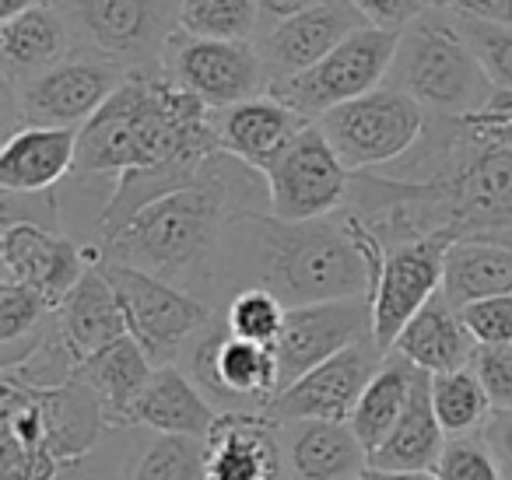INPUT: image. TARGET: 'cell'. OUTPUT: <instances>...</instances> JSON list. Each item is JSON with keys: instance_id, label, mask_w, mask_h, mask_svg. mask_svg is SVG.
<instances>
[{"instance_id": "83f0119b", "label": "cell", "mask_w": 512, "mask_h": 480, "mask_svg": "<svg viewBox=\"0 0 512 480\" xmlns=\"http://www.w3.org/2000/svg\"><path fill=\"white\" fill-rule=\"evenodd\" d=\"M428 372H421L418 365H411L407 358H400L397 351L386 354V361L379 365V372L372 375V382L365 386L362 400H358L355 414H351V428L362 438V445L369 449V456L386 442V435L393 431V424L400 421L407 400H411L418 379Z\"/></svg>"}, {"instance_id": "1f68e13d", "label": "cell", "mask_w": 512, "mask_h": 480, "mask_svg": "<svg viewBox=\"0 0 512 480\" xmlns=\"http://www.w3.org/2000/svg\"><path fill=\"white\" fill-rule=\"evenodd\" d=\"M285 312V302L267 288H242L239 295L228 298L221 316H225V326L232 337L274 347L281 330H285Z\"/></svg>"}, {"instance_id": "44dd1931", "label": "cell", "mask_w": 512, "mask_h": 480, "mask_svg": "<svg viewBox=\"0 0 512 480\" xmlns=\"http://www.w3.org/2000/svg\"><path fill=\"white\" fill-rule=\"evenodd\" d=\"M74 57V39L57 4L0 22V85H22Z\"/></svg>"}, {"instance_id": "cb8c5ba5", "label": "cell", "mask_w": 512, "mask_h": 480, "mask_svg": "<svg viewBox=\"0 0 512 480\" xmlns=\"http://www.w3.org/2000/svg\"><path fill=\"white\" fill-rule=\"evenodd\" d=\"M60 330H64L71 351L81 361L92 358L95 351L116 344V340L130 337L127 316H123V305L116 298L113 281L106 277L102 267H92L78 281V288L64 298V305L57 309Z\"/></svg>"}, {"instance_id": "5bb4252c", "label": "cell", "mask_w": 512, "mask_h": 480, "mask_svg": "<svg viewBox=\"0 0 512 480\" xmlns=\"http://www.w3.org/2000/svg\"><path fill=\"white\" fill-rule=\"evenodd\" d=\"M386 361V351L376 344V337L362 340V344L348 347V351L334 354L323 365L309 368L302 379L285 386L271 403L267 414L274 421H351L358 400H362L365 386L379 365Z\"/></svg>"}, {"instance_id": "836d02e7", "label": "cell", "mask_w": 512, "mask_h": 480, "mask_svg": "<svg viewBox=\"0 0 512 480\" xmlns=\"http://www.w3.org/2000/svg\"><path fill=\"white\" fill-rule=\"evenodd\" d=\"M435 477L439 480H505L502 466H498L491 445L484 442V435H460L449 438L446 449L435 466Z\"/></svg>"}, {"instance_id": "ab89813d", "label": "cell", "mask_w": 512, "mask_h": 480, "mask_svg": "<svg viewBox=\"0 0 512 480\" xmlns=\"http://www.w3.org/2000/svg\"><path fill=\"white\" fill-rule=\"evenodd\" d=\"M432 8L449 11L453 18H467V22L512 29V0H432Z\"/></svg>"}, {"instance_id": "277c9868", "label": "cell", "mask_w": 512, "mask_h": 480, "mask_svg": "<svg viewBox=\"0 0 512 480\" xmlns=\"http://www.w3.org/2000/svg\"><path fill=\"white\" fill-rule=\"evenodd\" d=\"M386 85L411 95L432 116H474L498 95L460 22L442 8H428L400 32Z\"/></svg>"}, {"instance_id": "7402d4cb", "label": "cell", "mask_w": 512, "mask_h": 480, "mask_svg": "<svg viewBox=\"0 0 512 480\" xmlns=\"http://www.w3.org/2000/svg\"><path fill=\"white\" fill-rule=\"evenodd\" d=\"M221 410L197 389V382L179 365H162L151 372L148 386L141 389L130 428H148L158 435H190L207 438Z\"/></svg>"}, {"instance_id": "52a82bcc", "label": "cell", "mask_w": 512, "mask_h": 480, "mask_svg": "<svg viewBox=\"0 0 512 480\" xmlns=\"http://www.w3.org/2000/svg\"><path fill=\"white\" fill-rule=\"evenodd\" d=\"M425 106L404 95L400 88L379 85L376 92L355 102L330 109L316 127L334 144L337 158L348 172H376L400 162L425 134Z\"/></svg>"}, {"instance_id": "d4e9b609", "label": "cell", "mask_w": 512, "mask_h": 480, "mask_svg": "<svg viewBox=\"0 0 512 480\" xmlns=\"http://www.w3.org/2000/svg\"><path fill=\"white\" fill-rule=\"evenodd\" d=\"M151 372H155V365L144 354V347L134 337H123L81 361L74 379L85 382L99 396L109 428L123 431L130 428V410H134L141 389L148 386Z\"/></svg>"}, {"instance_id": "74e56055", "label": "cell", "mask_w": 512, "mask_h": 480, "mask_svg": "<svg viewBox=\"0 0 512 480\" xmlns=\"http://www.w3.org/2000/svg\"><path fill=\"white\" fill-rule=\"evenodd\" d=\"M64 463L53 452L0 438V480H57Z\"/></svg>"}, {"instance_id": "60d3db41", "label": "cell", "mask_w": 512, "mask_h": 480, "mask_svg": "<svg viewBox=\"0 0 512 480\" xmlns=\"http://www.w3.org/2000/svg\"><path fill=\"white\" fill-rule=\"evenodd\" d=\"M467 120L474 130H481V134L495 137V141H502L512 148V92H498L488 109L467 116Z\"/></svg>"}, {"instance_id": "603a6c76", "label": "cell", "mask_w": 512, "mask_h": 480, "mask_svg": "<svg viewBox=\"0 0 512 480\" xmlns=\"http://www.w3.org/2000/svg\"><path fill=\"white\" fill-rule=\"evenodd\" d=\"M393 351L411 361V365H418L421 372L442 375V372H453V368L470 365V358H474V351H477V340L470 337L460 309L439 291V295L404 326V333L397 337Z\"/></svg>"}, {"instance_id": "f35d334b", "label": "cell", "mask_w": 512, "mask_h": 480, "mask_svg": "<svg viewBox=\"0 0 512 480\" xmlns=\"http://www.w3.org/2000/svg\"><path fill=\"white\" fill-rule=\"evenodd\" d=\"M351 4L365 18V25L383 32H404L432 8V0H351Z\"/></svg>"}, {"instance_id": "7c38bea8", "label": "cell", "mask_w": 512, "mask_h": 480, "mask_svg": "<svg viewBox=\"0 0 512 480\" xmlns=\"http://www.w3.org/2000/svg\"><path fill=\"white\" fill-rule=\"evenodd\" d=\"M267 190H271L274 218H285V221L330 218V214H337L348 204L351 172L337 158L327 134L316 123H309L299 134V141L267 172Z\"/></svg>"}, {"instance_id": "e0dca14e", "label": "cell", "mask_w": 512, "mask_h": 480, "mask_svg": "<svg viewBox=\"0 0 512 480\" xmlns=\"http://www.w3.org/2000/svg\"><path fill=\"white\" fill-rule=\"evenodd\" d=\"M207 442V480H288L281 421L267 410L218 414Z\"/></svg>"}, {"instance_id": "bcb514c9", "label": "cell", "mask_w": 512, "mask_h": 480, "mask_svg": "<svg viewBox=\"0 0 512 480\" xmlns=\"http://www.w3.org/2000/svg\"><path fill=\"white\" fill-rule=\"evenodd\" d=\"M50 4H57V0H50Z\"/></svg>"}, {"instance_id": "b9f144b4", "label": "cell", "mask_w": 512, "mask_h": 480, "mask_svg": "<svg viewBox=\"0 0 512 480\" xmlns=\"http://www.w3.org/2000/svg\"><path fill=\"white\" fill-rule=\"evenodd\" d=\"M481 435L491 445V452H495L498 466H502V477L512 480V410H495Z\"/></svg>"}, {"instance_id": "8992f818", "label": "cell", "mask_w": 512, "mask_h": 480, "mask_svg": "<svg viewBox=\"0 0 512 480\" xmlns=\"http://www.w3.org/2000/svg\"><path fill=\"white\" fill-rule=\"evenodd\" d=\"M127 81V71L109 60L71 57L22 85H0L4 130L8 137L22 127L81 130Z\"/></svg>"}, {"instance_id": "2e32d148", "label": "cell", "mask_w": 512, "mask_h": 480, "mask_svg": "<svg viewBox=\"0 0 512 480\" xmlns=\"http://www.w3.org/2000/svg\"><path fill=\"white\" fill-rule=\"evenodd\" d=\"M358 29H365V18L358 15L351 0H327V4H316V8L267 29L256 39V50L264 57L267 78L274 85V81L295 78V74L320 64Z\"/></svg>"}, {"instance_id": "ee69618b", "label": "cell", "mask_w": 512, "mask_h": 480, "mask_svg": "<svg viewBox=\"0 0 512 480\" xmlns=\"http://www.w3.org/2000/svg\"><path fill=\"white\" fill-rule=\"evenodd\" d=\"M362 480H439V477H435V470H376V466H369L362 473Z\"/></svg>"}, {"instance_id": "4fadbf2b", "label": "cell", "mask_w": 512, "mask_h": 480, "mask_svg": "<svg viewBox=\"0 0 512 480\" xmlns=\"http://www.w3.org/2000/svg\"><path fill=\"white\" fill-rule=\"evenodd\" d=\"M372 323H376L372 295L330 298V302L288 309L285 330H281L278 344H274V354H278L281 365V389L292 386L309 368L323 365L334 354L369 340Z\"/></svg>"}, {"instance_id": "ffe728a7", "label": "cell", "mask_w": 512, "mask_h": 480, "mask_svg": "<svg viewBox=\"0 0 512 480\" xmlns=\"http://www.w3.org/2000/svg\"><path fill=\"white\" fill-rule=\"evenodd\" d=\"M288 480H358L369 470V449L351 421L281 424Z\"/></svg>"}, {"instance_id": "30bf717a", "label": "cell", "mask_w": 512, "mask_h": 480, "mask_svg": "<svg viewBox=\"0 0 512 480\" xmlns=\"http://www.w3.org/2000/svg\"><path fill=\"white\" fill-rule=\"evenodd\" d=\"M165 74L197 95L204 106L228 109L271 92L264 57L253 43H225V39H197L183 29L165 50Z\"/></svg>"}, {"instance_id": "7bdbcfd3", "label": "cell", "mask_w": 512, "mask_h": 480, "mask_svg": "<svg viewBox=\"0 0 512 480\" xmlns=\"http://www.w3.org/2000/svg\"><path fill=\"white\" fill-rule=\"evenodd\" d=\"M316 4H327V0H260V36H264L267 29H274V25H281L285 18L316 8Z\"/></svg>"}, {"instance_id": "f546056e", "label": "cell", "mask_w": 512, "mask_h": 480, "mask_svg": "<svg viewBox=\"0 0 512 480\" xmlns=\"http://www.w3.org/2000/svg\"><path fill=\"white\" fill-rule=\"evenodd\" d=\"M432 407L449 438L477 435V431H484L488 417L495 414L481 379L470 365L432 375Z\"/></svg>"}, {"instance_id": "9c48e42d", "label": "cell", "mask_w": 512, "mask_h": 480, "mask_svg": "<svg viewBox=\"0 0 512 480\" xmlns=\"http://www.w3.org/2000/svg\"><path fill=\"white\" fill-rule=\"evenodd\" d=\"M102 270H106V277L116 288L130 337L144 347V354H148L155 368L176 365L179 354L186 351V344L218 312L207 302H200L197 295H190V291L176 288V284L162 281L155 274H144L137 267L102 263Z\"/></svg>"}, {"instance_id": "5b68a950", "label": "cell", "mask_w": 512, "mask_h": 480, "mask_svg": "<svg viewBox=\"0 0 512 480\" xmlns=\"http://www.w3.org/2000/svg\"><path fill=\"white\" fill-rule=\"evenodd\" d=\"M74 39V57L109 60L123 71L165 64L179 32L183 0H57Z\"/></svg>"}, {"instance_id": "4dcf8cb0", "label": "cell", "mask_w": 512, "mask_h": 480, "mask_svg": "<svg viewBox=\"0 0 512 480\" xmlns=\"http://www.w3.org/2000/svg\"><path fill=\"white\" fill-rule=\"evenodd\" d=\"M179 29L197 39L253 43L260 36V0H183Z\"/></svg>"}, {"instance_id": "d590c367", "label": "cell", "mask_w": 512, "mask_h": 480, "mask_svg": "<svg viewBox=\"0 0 512 480\" xmlns=\"http://www.w3.org/2000/svg\"><path fill=\"white\" fill-rule=\"evenodd\" d=\"M470 368L495 410H512V344H477Z\"/></svg>"}, {"instance_id": "ac0fdd59", "label": "cell", "mask_w": 512, "mask_h": 480, "mask_svg": "<svg viewBox=\"0 0 512 480\" xmlns=\"http://www.w3.org/2000/svg\"><path fill=\"white\" fill-rule=\"evenodd\" d=\"M313 120L295 113L271 92L256 95L249 102L228 109H214V130H218V144L225 155L239 158V162L253 165L256 172H271L281 162L288 148L299 141V134Z\"/></svg>"}, {"instance_id": "f6af8a7d", "label": "cell", "mask_w": 512, "mask_h": 480, "mask_svg": "<svg viewBox=\"0 0 512 480\" xmlns=\"http://www.w3.org/2000/svg\"><path fill=\"white\" fill-rule=\"evenodd\" d=\"M50 0H0V22H11V18L25 15L32 8H43Z\"/></svg>"}, {"instance_id": "ba28073f", "label": "cell", "mask_w": 512, "mask_h": 480, "mask_svg": "<svg viewBox=\"0 0 512 480\" xmlns=\"http://www.w3.org/2000/svg\"><path fill=\"white\" fill-rule=\"evenodd\" d=\"M397 39L400 32H383L365 25V29L351 32L334 53H327L309 71L274 81L271 95L316 123L330 109L355 102L362 95L376 92L379 85H386V74H390L393 57H397Z\"/></svg>"}, {"instance_id": "7a4b0ae2", "label": "cell", "mask_w": 512, "mask_h": 480, "mask_svg": "<svg viewBox=\"0 0 512 480\" xmlns=\"http://www.w3.org/2000/svg\"><path fill=\"white\" fill-rule=\"evenodd\" d=\"M271 211L267 176L218 151L186 190L155 200L102 242V263H123L197 295L214 309L225 228L239 214Z\"/></svg>"}, {"instance_id": "4316f807", "label": "cell", "mask_w": 512, "mask_h": 480, "mask_svg": "<svg viewBox=\"0 0 512 480\" xmlns=\"http://www.w3.org/2000/svg\"><path fill=\"white\" fill-rule=\"evenodd\" d=\"M442 295L463 309L481 298L512 295V246L488 239H460L446 249Z\"/></svg>"}, {"instance_id": "8d00e7d4", "label": "cell", "mask_w": 512, "mask_h": 480, "mask_svg": "<svg viewBox=\"0 0 512 480\" xmlns=\"http://www.w3.org/2000/svg\"><path fill=\"white\" fill-rule=\"evenodd\" d=\"M460 316L477 344H512V295L470 302Z\"/></svg>"}, {"instance_id": "8fae6325", "label": "cell", "mask_w": 512, "mask_h": 480, "mask_svg": "<svg viewBox=\"0 0 512 480\" xmlns=\"http://www.w3.org/2000/svg\"><path fill=\"white\" fill-rule=\"evenodd\" d=\"M0 267L4 281H18L39 291L53 309L78 288L92 267H102V246L74 239L36 221H4L0 232Z\"/></svg>"}, {"instance_id": "d6a6232c", "label": "cell", "mask_w": 512, "mask_h": 480, "mask_svg": "<svg viewBox=\"0 0 512 480\" xmlns=\"http://www.w3.org/2000/svg\"><path fill=\"white\" fill-rule=\"evenodd\" d=\"M53 305L18 281H0V347L32 340L53 319Z\"/></svg>"}, {"instance_id": "6da1fadb", "label": "cell", "mask_w": 512, "mask_h": 480, "mask_svg": "<svg viewBox=\"0 0 512 480\" xmlns=\"http://www.w3.org/2000/svg\"><path fill=\"white\" fill-rule=\"evenodd\" d=\"M379 263L383 246L348 211L313 221H285L271 211L239 214L221 242L214 309H225L242 288H267L285 309L372 295Z\"/></svg>"}, {"instance_id": "e575fe53", "label": "cell", "mask_w": 512, "mask_h": 480, "mask_svg": "<svg viewBox=\"0 0 512 480\" xmlns=\"http://www.w3.org/2000/svg\"><path fill=\"white\" fill-rule=\"evenodd\" d=\"M456 22H460L463 36H467L470 46L477 50V57H481L491 85H495L498 92H512V29L467 22V18H456Z\"/></svg>"}, {"instance_id": "7dc6e473", "label": "cell", "mask_w": 512, "mask_h": 480, "mask_svg": "<svg viewBox=\"0 0 512 480\" xmlns=\"http://www.w3.org/2000/svg\"><path fill=\"white\" fill-rule=\"evenodd\" d=\"M358 480H362V477H358Z\"/></svg>"}, {"instance_id": "9a60e30c", "label": "cell", "mask_w": 512, "mask_h": 480, "mask_svg": "<svg viewBox=\"0 0 512 480\" xmlns=\"http://www.w3.org/2000/svg\"><path fill=\"white\" fill-rule=\"evenodd\" d=\"M449 246H453L449 239H421L383 253L376 291H372V309H376L372 337L386 354L393 351L404 326L442 291Z\"/></svg>"}, {"instance_id": "f1b7e54d", "label": "cell", "mask_w": 512, "mask_h": 480, "mask_svg": "<svg viewBox=\"0 0 512 480\" xmlns=\"http://www.w3.org/2000/svg\"><path fill=\"white\" fill-rule=\"evenodd\" d=\"M123 480H207V442L151 431L127 459Z\"/></svg>"}, {"instance_id": "d6986e66", "label": "cell", "mask_w": 512, "mask_h": 480, "mask_svg": "<svg viewBox=\"0 0 512 480\" xmlns=\"http://www.w3.org/2000/svg\"><path fill=\"white\" fill-rule=\"evenodd\" d=\"M78 134L67 127H22L0 148V193L36 197L74 176Z\"/></svg>"}, {"instance_id": "484cf974", "label": "cell", "mask_w": 512, "mask_h": 480, "mask_svg": "<svg viewBox=\"0 0 512 480\" xmlns=\"http://www.w3.org/2000/svg\"><path fill=\"white\" fill-rule=\"evenodd\" d=\"M446 442L449 435L432 407V375H421L400 421L369 456V466L376 470H435Z\"/></svg>"}, {"instance_id": "3957f363", "label": "cell", "mask_w": 512, "mask_h": 480, "mask_svg": "<svg viewBox=\"0 0 512 480\" xmlns=\"http://www.w3.org/2000/svg\"><path fill=\"white\" fill-rule=\"evenodd\" d=\"M221 151L214 109L179 88L165 67L130 71L116 95L81 127L74 176H109L148 169L200 172Z\"/></svg>"}]
</instances>
